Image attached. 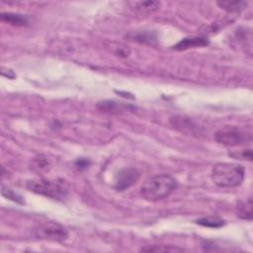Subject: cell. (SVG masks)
<instances>
[{
	"label": "cell",
	"mask_w": 253,
	"mask_h": 253,
	"mask_svg": "<svg viewBox=\"0 0 253 253\" xmlns=\"http://www.w3.org/2000/svg\"><path fill=\"white\" fill-rule=\"evenodd\" d=\"M195 222L199 225H202L205 227H210V228H219L225 224V220L223 218H221L219 216H215V215L204 216V217L196 219Z\"/></svg>",
	"instance_id": "9a60e30c"
},
{
	"label": "cell",
	"mask_w": 253,
	"mask_h": 253,
	"mask_svg": "<svg viewBox=\"0 0 253 253\" xmlns=\"http://www.w3.org/2000/svg\"><path fill=\"white\" fill-rule=\"evenodd\" d=\"M26 187L31 192L57 201L63 200L68 195V186L61 179L42 178L31 180L28 181Z\"/></svg>",
	"instance_id": "3957f363"
},
{
	"label": "cell",
	"mask_w": 253,
	"mask_h": 253,
	"mask_svg": "<svg viewBox=\"0 0 253 253\" xmlns=\"http://www.w3.org/2000/svg\"><path fill=\"white\" fill-rule=\"evenodd\" d=\"M97 109L103 113L107 114H112V115H117L121 113H125L127 111H132L134 107L129 104L122 103V102H117L114 100H105L101 101L97 104Z\"/></svg>",
	"instance_id": "52a82bcc"
},
{
	"label": "cell",
	"mask_w": 253,
	"mask_h": 253,
	"mask_svg": "<svg viewBox=\"0 0 253 253\" xmlns=\"http://www.w3.org/2000/svg\"><path fill=\"white\" fill-rule=\"evenodd\" d=\"M50 168H51L50 161L45 156H42V155L35 157L30 164V169L37 174H44L48 172Z\"/></svg>",
	"instance_id": "5bb4252c"
},
{
	"label": "cell",
	"mask_w": 253,
	"mask_h": 253,
	"mask_svg": "<svg viewBox=\"0 0 253 253\" xmlns=\"http://www.w3.org/2000/svg\"><path fill=\"white\" fill-rule=\"evenodd\" d=\"M177 188V180L169 174H156L147 178L141 188L142 198L148 202H157L168 198Z\"/></svg>",
	"instance_id": "6da1fadb"
},
{
	"label": "cell",
	"mask_w": 253,
	"mask_h": 253,
	"mask_svg": "<svg viewBox=\"0 0 253 253\" xmlns=\"http://www.w3.org/2000/svg\"><path fill=\"white\" fill-rule=\"evenodd\" d=\"M143 252H182L184 249L182 247L176 245H161V244H153L146 245L140 249Z\"/></svg>",
	"instance_id": "ac0fdd59"
},
{
	"label": "cell",
	"mask_w": 253,
	"mask_h": 253,
	"mask_svg": "<svg viewBox=\"0 0 253 253\" xmlns=\"http://www.w3.org/2000/svg\"><path fill=\"white\" fill-rule=\"evenodd\" d=\"M89 164H90V162H89L87 159H84V158L78 159V160L75 162V166H76L78 169H84V168H87Z\"/></svg>",
	"instance_id": "7402d4cb"
},
{
	"label": "cell",
	"mask_w": 253,
	"mask_h": 253,
	"mask_svg": "<svg viewBox=\"0 0 253 253\" xmlns=\"http://www.w3.org/2000/svg\"><path fill=\"white\" fill-rule=\"evenodd\" d=\"M126 39L132 42L146 44H154L157 42V36L151 31H135L130 32L126 36Z\"/></svg>",
	"instance_id": "9c48e42d"
},
{
	"label": "cell",
	"mask_w": 253,
	"mask_h": 253,
	"mask_svg": "<svg viewBox=\"0 0 253 253\" xmlns=\"http://www.w3.org/2000/svg\"><path fill=\"white\" fill-rule=\"evenodd\" d=\"M237 215L246 220H251L252 219V199L248 198L245 201L240 202L237 205Z\"/></svg>",
	"instance_id": "e0dca14e"
},
{
	"label": "cell",
	"mask_w": 253,
	"mask_h": 253,
	"mask_svg": "<svg viewBox=\"0 0 253 253\" xmlns=\"http://www.w3.org/2000/svg\"><path fill=\"white\" fill-rule=\"evenodd\" d=\"M235 37L238 41V42L241 44V46L245 49V52H247L249 55L252 53V34L251 30L249 28L240 27L236 29Z\"/></svg>",
	"instance_id": "8fae6325"
},
{
	"label": "cell",
	"mask_w": 253,
	"mask_h": 253,
	"mask_svg": "<svg viewBox=\"0 0 253 253\" xmlns=\"http://www.w3.org/2000/svg\"><path fill=\"white\" fill-rule=\"evenodd\" d=\"M245 177V169L240 164L218 162L211 169V180L219 188L239 186Z\"/></svg>",
	"instance_id": "7a4b0ae2"
},
{
	"label": "cell",
	"mask_w": 253,
	"mask_h": 253,
	"mask_svg": "<svg viewBox=\"0 0 253 253\" xmlns=\"http://www.w3.org/2000/svg\"><path fill=\"white\" fill-rule=\"evenodd\" d=\"M34 233L37 238L54 242H63L68 238L67 230L62 225L51 221L39 223L35 227Z\"/></svg>",
	"instance_id": "5b68a950"
},
{
	"label": "cell",
	"mask_w": 253,
	"mask_h": 253,
	"mask_svg": "<svg viewBox=\"0 0 253 253\" xmlns=\"http://www.w3.org/2000/svg\"><path fill=\"white\" fill-rule=\"evenodd\" d=\"M5 70L7 71V73H6V72H1L2 76L7 77V78H10V79H13V78L15 77V74H14V72H13L12 70H10V69H8V68H5Z\"/></svg>",
	"instance_id": "603a6c76"
},
{
	"label": "cell",
	"mask_w": 253,
	"mask_h": 253,
	"mask_svg": "<svg viewBox=\"0 0 253 253\" xmlns=\"http://www.w3.org/2000/svg\"><path fill=\"white\" fill-rule=\"evenodd\" d=\"M1 195H2L4 198H6V199H8V200H10V201H12V202H14V203H16V204L24 205V203H25L23 197H22L20 194H18L17 192H15V191H13L12 189H9V188H7V187L2 186Z\"/></svg>",
	"instance_id": "d6986e66"
},
{
	"label": "cell",
	"mask_w": 253,
	"mask_h": 253,
	"mask_svg": "<svg viewBox=\"0 0 253 253\" xmlns=\"http://www.w3.org/2000/svg\"><path fill=\"white\" fill-rule=\"evenodd\" d=\"M129 8L140 14H149L155 12L160 7L158 1H129L127 2Z\"/></svg>",
	"instance_id": "30bf717a"
},
{
	"label": "cell",
	"mask_w": 253,
	"mask_h": 253,
	"mask_svg": "<svg viewBox=\"0 0 253 253\" xmlns=\"http://www.w3.org/2000/svg\"><path fill=\"white\" fill-rule=\"evenodd\" d=\"M170 123L173 126V127L177 128L181 132L191 133V134H193L195 132L196 126L188 118H184L181 116H175V117L171 118Z\"/></svg>",
	"instance_id": "7c38bea8"
},
{
	"label": "cell",
	"mask_w": 253,
	"mask_h": 253,
	"mask_svg": "<svg viewBox=\"0 0 253 253\" xmlns=\"http://www.w3.org/2000/svg\"><path fill=\"white\" fill-rule=\"evenodd\" d=\"M216 4L219 8L228 13H237L246 8L247 2L245 1H217Z\"/></svg>",
	"instance_id": "2e32d148"
},
{
	"label": "cell",
	"mask_w": 253,
	"mask_h": 253,
	"mask_svg": "<svg viewBox=\"0 0 253 253\" xmlns=\"http://www.w3.org/2000/svg\"><path fill=\"white\" fill-rule=\"evenodd\" d=\"M1 21L8 23L9 25L15 26V27H25L28 26L29 20L26 16L17 14V13H10V12H3L0 15Z\"/></svg>",
	"instance_id": "4fadbf2b"
},
{
	"label": "cell",
	"mask_w": 253,
	"mask_h": 253,
	"mask_svg": "<svg viewBox=\"0 0 253 253\" xmlns=\"http://www.w3.org/2000/svg\"><path fill=\"white\" fill-rule=\"evenodd\" d=\"M214 140L228 147L239 146L251 140V133L236 126H225L215 132Z\"/></svg>",
	"instance_id": "277c9868"
},
{
	"label": "cell",
	"mask_w": 253,
	"mask_h": 253,
	"mask_svg": "<svg viewBox=\"0 0 253 253\" xmlns=\"http://www.w3.org/2000/svg\"><path fill=\"white\" fill-rule=\"evenodd\" d=\"M228 155L234 159H243V160H252V150L248 149H241V150H233L228 152Z\"/></svg>",
	"instance_id": "ffe728a7"
},
{
	"label": "cell",
	"mask_w": 253,
	"mask_h": 253,
	"mask_svg": "<svg viewBox=\"0 0 253 253\" xmlns=\"http://www.w3.org/2000/svg\"><path fill=\"white\" fill-rule=\"evenodd\" d=\"M139 177L140 174L135 168H124L117 174L114 188L119 192H123L136 184Z\"/></svg>",
	"instance_id": "8992f818"
},
{
	"label": "cell",
	"mask_w": 253,
	"mask_h": 253,
	"mask_svg": "<svg viewBox=\"0 0 253 253\" xmlns=\"http://www.w3.org/2000/svg\"><path fill=\"white\" fill-rule=\"evenodd\" d=\"M208 44H209V40L205 37H191V38H185L181 40L176 44H174L172 48L176 50H185L188 48L205 46Z\"/></svg>",
	"instance_id": "ba28073f"
},
{
	"label": "cell",
	"mask_w": 253,
	"mask_h": 253,
	"mask_svg": "<svg viewBox=\"0 0 253 253\" xmlns=\"http://www.w3.org/2000/svg\"><path fill=\"white\" fill-rule=\"evenodd\" d=\"M111 48L114 51V53L118 56L122 57H127L129 54V48L126 45H124L122 43L117 42H111Z\"/></svg>",
	"instance_id": "44dd1931"
}]
</instances>
